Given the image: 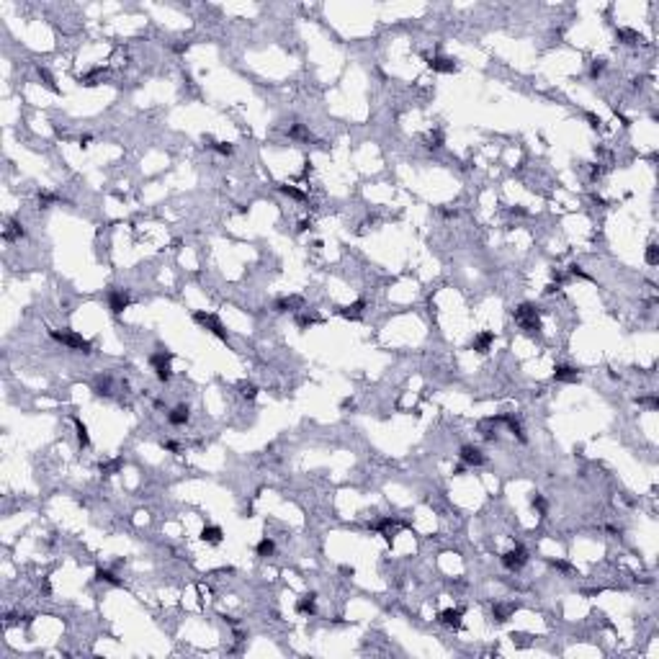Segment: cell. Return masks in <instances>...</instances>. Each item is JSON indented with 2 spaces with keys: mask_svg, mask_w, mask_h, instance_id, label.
Segmentation results:
<instances>
[{
  "mask_svg": "<svg viewBox=\"0 0 659 659\" xmlns=\"http://www.w3.org/2000/svg\"><path fill=\"white\" fill-rule=\"evenodd\" d=\"M538 306L536 304H531V301H523L518 309L513 312V317H515V322L520 324V330L525 335H538L541 333V319H538Z\"/></svg>",
  "mask_w": 659,
  "mask_h": 659,
  "instance_id": "cell-1",
  "label": "cell"
},
{
  "mask_svg": "<svg viewBox=\"0 0 659 659\" xmlns=\"http://www.w3.org/2000/svg\"><path fill=\"white\" fill-rule=\"evenodd\" d=\"M49 335H52V340L62 343L67 350H75V353H83V356H91V353H93V343L85 340V338L77 335V333H72V330H49Z\"/></svg>",
  "mask_w": 659,
  "mask_h": 659,
  "instance_id": "cell-2",
  "label": "cell"
},
{
  "mask_svg": "<svg viewBox=\"0 0 659 659\" xmlns=\"http://www.w3.org/2000/svg\"><path fill=\"white\" fill-rule=\"evenodd\" d=\"M500 559H502V566H505V569H510V572H518V569H523L525 564H528V548L518 543V546L510 548V551H505Z\"/></svg>",
  "mask_w": 659,
  "mask_h": 659,
  "instance_id": "cell-3",
  "label": "cell"
},
{
  "mask_svg": "<svg viewBox=\"0 0 659 659\" xmlns=\"http://www.w3.org/2000/svg\"><path fill=\"white\" fill-rule=\"evenodd\" d=\"M193 319L199 322V324H204V327L209 330V333H211V335H216L219 340H224V343L229 340L227 330H224V324H222V322H219V317H214V314H209V312H196V314H193Z\"/></svg>",
  "mask_w": 659,
  "mask_h": 659,
  "instance_id": "cell-4",
  "label": "cell"
},
{
  "mask_svg": "<svg viewBox=\"0 0 659 659\" xmlns=\"http://www.w3.org/2000/svg\"><path fill=\"white\" fill-rule=\"evenodd\" d=\"M458 458H461V464H466V466H481V464L487 461L484 451H481L479 446H471V443L461 446V451H458Z\"/></svg>",
  "mask_w": 659,
  "mask_h": 659,
  "instance_id": "cell-5",
  "label": "cell"
},
{
  "mask_svg": "<svg viewBox=\"0 0 659 659\" xmlns=\"http://www.w3.org/2000/svg\"><path fill=\"white\" fill-rule=\"evenodd\" d=\"M106 299H108V309H111L114 314H121L126 306L131 304V296H129V291H124V289H108Z\"/></svg>",
  "mask_w": 659,
  "mask_h": 659,
  "instance_id": "cell-6",
  "label": "cell"
},
{
  "mask_svg": "<svg viewBox=\"0 0 659 659\" xmlns=\"http://www.w3.org/2000/svg\"><path fill=\"white\" fill-rule=\"evenodd\" d=\"M428 67L433 72H443V75H453L458 72V62L453 57H443V54H435V57H428Z\"/></svg>",
  "mask_w": 659,
  "mask_h": 659,
  "instance_id": "cell-7",
  "label": "cell"
},
{
  "mask_svg": "<svg viewBox=\"0 0 659 659\" xmlns=\"http://www.w3.org/2000/svg\"><path fill=\"white\" fill-rule=\"evenodd\" d=\"M464 608H446V610H441L438 613V623L441 626H446V628H461V618H464Z\"/></svg>",
  "mask_w": 659,
  "mask_h": 659,
  "instance_id": "cell-8",
  "label": "cell"
},
{
  "mask_svg": "<svg viewBox=\"0 0 659 659\" xmlns=\"http://www.w3.org/2000/svg\"><path fill=\"white\" fill-rule=\"evenodd\" d=\"M304 306V299L301 296H281L273 301V312L276 314H286V312H299Z\"/></svg>",
  "mask_w": 659,
  "mask_h": 659,
  "instance_id": "cell-9",
  "label": "cell"
},
{
  "mask_svg": "<svg viewBox=\"0 0 659 659\" xmlns=\"http://www.w3.org/2000/svg\"><path fill=\"white\" fill-rule=\"evenodd\" d=\"M554 379L561 381V384H577V381H580V368L566 366V363H559V366L554 368Z\"/></svg>",
  "mask_w": 659,
  "mask_h": 659,
  "instance_id": "cell-10",
  "label": "cell"
},
{
  "mask_svg": "<svg viewBox=\"0 0 659 659\" xmlns=\"http://www.w3.org/2000/svg\"><path fill=\"white\" fill-rule=\"evenodd\" d=\"M492 343H495V333L484 330V333H479V335L471 340V350H474V353H479V356H484V353H489Z\"/></svg>",
  "mask_w": 659,
  "mask_h": 659,
  "instance_id": "cell-11",
  "label": "cell"
},
{
  "mask_svg": "<svg viewBox=\"0 0 659 659\" xmlns=\"http://www.w3.org/2000/svg\"><path fill=\"white\" fill-rule=\"evenodd\" d=\"M26 237V229L18 219H8L6 222V229H3V239L6 242H16V239H24Z\"/></svg>",
  "mask_w": 659,
  "mask_h": 659,
  "instance_id": "cell-12",
  "label": "cell"
},
{
  "mask_svg": "<svg viewBox=\"0 0 659 659\" xmlns=\"http://www.w3.org/2000/svg\"><path fill=\"white\" fill-rule=\"evenodd\" d=\"M188 417H191V409H188V404H175V407L168 412V423H170V425H175V428H181V425H186V423H188Z\"/></svg>",
  "mask_w": 659,
  "mask_h": 659,
  "instance_id": "cell-13",
  "label": "cell"
},
{
  "mask_svg": "<svg viewBox=\"0 0 659 659\" xmlns=\"http://www.w3.org/2000/svg\"><path fill=\"white\" fill-rule=\"evenodd\" d=\"M296 610L301 613V616H314V610H317V592H306V595H301L296 600Z\"/></svg>",
  "mask_w": 659,
  "mask_h": 659,
  "instance_id": "cell-14",
  "label": "cell"
},
{
  "mask_svg": "<svg viewBox=\"0 0 659 659\" xmlns=\"http://www.w3.org/2000/svg\"><path fill=\"white\" fill-rule=\"evenodd\" d=\"M201 541L209 543V546H219L224 541V531L219 528V525H204V531H201Z\"/></svg>",
  "mask_w": 659,
  "mask_h": 659,
  "instance_id": "cell-15",
  "label": "cell"
},
{
  "mask_svg": "<svg viewBox=\"0 0 659 659\" xmlns=\"http://www.w3.org/2000/svg\"><path fill=\"white\" fill-rule=\"evenodd\" d=\"M363 309H366V299H358V301H353V304L343 306V309H338V314L345 317V319H361V317H363Z\"/></svg>",
  "mask_w": 659,
  "mask_h": 659,
  "instance_id": "cell-16",
  "label": "cell"
},
{
  "mask_svg": "<svg viewBox=\"0 0 659 659\" xmlns=\"http://www.w3.org/2000/svg\"><path fill=\"white\" fill-rule=\"evenodd\" d=\"M72 423H75V433H77V443H80V448H88V446H91V433H88V425L80 420L77 415H72Z\"/></svg>",
  "mask_w": 659,
  "mask_h": 659,
  "instance_id": "cell-17",
  "label": "cell"
},
{
  "mask_svg": "<svg viewBox=\"0 0 659 659\" xmlns=\"http://www.w3.org/2000/svg\"><path fill=\"white\" fill-rule=\"evenodd\" d=\"M204 142H206V147L209 149H214V152H219V155H232L234 152V147L229 144V142H219V139H211V137H204Z\"/></svg>",
  "mask_w": 659,
  "mask_h": 659,
  "instance_id": "cell-18",
  "label": "cell"
},
{
  "mask_svg": "<svg viewBox=\"0 0 659 659\" xmlns=\"http://www.w3.org/2000/svg\"><path fill=\"white\" fill-rule=\"evenodd\" d=\"M96 580H98V582H106V585H114V587H121V585H124V582L111 572V569H103V566L96 569Z\"/></svg>",
  "mask_w": 659,
  "mask_h": 659,
  "instance_id": "cell-19",
  "label": "cell"
},
{
  "mask_svg": "<svg viewBox=\"0 0 659 659\" xmlns=\"http://www.w3.org/2000/svg\"><path fill=\"white\" fill-rule=\"evenodd\" d=\"M273 551H276V541L273 538H263L258 546H255V554L260 556V559H268V556H273Z\"/></svg>",
  "mask_w": 659,
  "mask_h": 659,
  "instance_id": "cell-20",
  "label": "cell"
},
{
  "mask_svg": "<svg viewBox=\"0 0 659 659\" xmlns=\"http://www.w3.org/2000/svg\"><path fill=\"white\" fill-rule=\"evenodd\" d=\"M111 381H114V379L108 376V373L96 379V394H98V397H111Z\"/></svg>",
  "mask_w": 659,
  "mask_h": 659,
  "instance_id": "cell-21",
  "label": "cell"
},
{
  "mask_svg": "<svg viewBox=\"0 0 659 659\" xmlns=\"http://www.w3.org/2000/svg\"><path fill=\"white\" fill-rule=\"evenodd\" d=\"M616 39L621 41V44H639L641 41V36L636 34L633 29H618L616 31Z\"/></svg>",
  "mask_w": 659,
  "mask_h": 659,
  "instance_id": "cell-22",
  "label": "cell"
},
{
  "mask_svg": "<svg viewBox=\"0 0 659 659\" xmlns=\"http://www.w3.org/2000/svg\"><path fill=\"white\" fill-rule=\"evenodd\" d=\"M36 199H39V209H49L52 204H57V201H59V196H57L54 191H39V196H36Z\"/></svg>",
  "mask_w": 659,
  "mask_h": 659,
  "instance_id": "cell-23",
  "label": "cell"
},
{
  "mask_svg": "<svg viewBox=\"0 0 659 659\" xmlns=\"http://www.w3.org/2000/svg\"><path fill=\"white\" fill-rule=\"evenodd\" d=\"M121 466H124V461H121V458L106 461V464H101V476H103V479H108V476H111V474H116V471H119Z\"/></svg>",
  "mask_w": 659,
  "mask_h": 659,
  "instance_id": "cell-24",
  "label": "cell"
},
{
  "mask_svg": "<svg viewBox=\"0 0 659 659\" xmlns=\"http://www.w3.org/2000/svg\"><path fill=\"white\" fill-rule=\"evenodd\" d=\"M39 80L44 83V88H49L52 93H59V88H57V83H54V75H52L47 67H39Z\"/></svg>",
  "mask_w": 659,
  "mask_h": 659,
  "instance_id": "cell-25",
  "label": "cell"
},
{
  "mask_svg": "<svg viewBox=\"0 0 659 659\" xmlns=\"http://www.w3.org/2000/svg\"><path fill=\"white\" fill-rule=\"evenodd\" d=\"M443 142H446L443 131H441V129H435L433 134L425 139V147H428V149H441V147H443Z\"/></svg>",
  "mask_w": 659,
  "mask_h": 659,
  "instance_id": "cell-26",
  "label": "cell"
},
{
  "mask_svg": "<svg viewBox=\"0 0 659 659\" xmlns=\"http://www.w3.org/2000/svg\"><path fill=\"white\" fill-rule=\"evenodd\" d=\"M531 508H533L538 515H546L548 505H546V497H543L541 492H533V495H531Z\"/></svg>",
  "mask_w": 659,
  "mask_h": 659,
  "instance_id": "cell-27",
  "label": "cell"
},
{
  "mask_svg": "<svg viewBox=\"0 0 659 659\" xmlns=\"http://www.w3.org/2000/svg\"><path fill=\"white\" fill-rule=\"evenodd\" d=\"M173 361V353H165V350H157V353H152L149 356V363L152 368H157V366H168Z\"/></svg>",
  "mask_w": 659,
  "mask_h": 659,
  "instance_id": "cell-28",
  "label": "cell"
},
{
  "mask_svg": "<svg viewBox=\"0 0 659 659\" xmlns=\"http://www.w3.org/2000/svg\"><path fill=\"white\" fill-rule=\"evenodd\" d=\"M644 260H646V266H656V263H659V245H656V242H649V245H646Z\"/></svg>",
  "mask_w": 659,
  "mask_h": 659,
  "instance_id": "cell-29",
  "label": "cell"
},
{
  "mask_svg": "<svg viewBox=\"0 0 659 659\" xmlns=\"http://www.w3.org/2000/svg\"><path fill=\"white\" fill-rule=\"evenodd\" d=\"M239 397H242V399H255L258 397V386L250 384V381H242V384H239Z\"/></svg>",
  "mask_w": 659,
  "mask_h": 659,
  "instance_id": "cell-30",
  "label": "cell"
},
{
  "mask_svg": "<svg viewBox=\"0 0 659 659\" xmlns=\"http://www.w3.org/2000/svg\"><path fill=\"white\" fill-rule=\"evenodd\" d=\"M289 137H291V139H306V142H309V131H306L304 124H294V126L289 129Z\"/></svg>",
  "mask_w": 659,
  "mask_h": 659,
  "instance_id": "cell-31",
  "label": "cell"
},
{
  "mask_svg": "<svg viewBox=\"0 0 659 659\" xmlns=\"http://www.w3.org/2000/svg\"><path fill=\"white\" fill-rule=\"evenodd\" d=\"M278 191H281V193H286V196H291L294 201H304V199H306V193L299 191V188H294V186H278Z\"/></svg>",
  "mask_w": 659,
  "mask_h": 659,
  "instance_id": "cell-32",
  "label": "cell"
},
{
  "mask_svg": "<svg viewBox=\"0 0 659 659\" xmlns=\"http://www.w3.org/2000/svg\"><path fill=\"white\" fill-rule=\"evenodd\" d=\"M510 610H513V608H505V605H495V608H492V618H495L497 623H505V621H508V616H510Z\"/></svg>",
  "mask_w": 659,
  "mask_h": 659,
  "instance_id": "cell-33",
  "label": "cell"
},
{
  "mask_svg": "<svg viewBox=\"0 0 659 659\" xmlns=\"http://www.w3.org/2000/svg\"><path fill=\"white\" fill-rule=\"evenodd\" d=\"M155 376H157L160 381H170V379H173V371H170V363H168V366H157V368H155Z\"/></svg>",
  "mask_w": 659,
  "mask_h": 659,
  "instance_id": "cell-34",
  "label": "cell"
},
{
  "mask_svg": "<svg viewBox=\"0 0 659 659\" xmlns=\"http://www.w3.org/2000/svg\"><path fill=\"white\" fill-rule=\"evenodd\" d=\"M605 70V59H595L592 62V67H590V77H600Z\"/></svg>",
  "mask_w": 659,
  "mask_h": 659,
  "instance_id": "cell-35",
  "label": "cell"
},
{
  "mask_svg": "<svg viewBox=\"0 0 659 659\" xmlns=\"http://www.w3.org/2000/svg\"><path fill=\"white\" fill-rule=\"evenodd\" d=\"M551 566L559 569V572H566V574H572V572H574V566L569 564V561H551Z\"/></svg>",
  "mask_w": 659,
  "mask_h": 659,
  "instance_id": "cell-36",
  "label": "cell"
},
{
  "mask_svg": "<svg viewBox=\"0 0 659 659\" xmlns=\"http://www.w3.org/2000/svg\"><path fill=\"white\" fill-rule=\"evenodd\" d=\"M569 273H572V276H580V278H585V281H590V276L582 271V266H577V263H574V266H569Z\"/></svg>",
  "mask_w": 659,
  "mask_h": 659,
  "instance_id": "cell-37",
  "label": "cell"
},
{
  "mask_svg": "<svg viewBox=\"0 0 659 659\" xmlns=\"http://www.w3.org/2000/svg\"><path fill=\"white\" fill-rule=\"evenodd\" d=\"M639 404H646V407L656 409V407H659V399H654V397H641V399H639Z\"/></svg>",
  "mask_w": 659,
  "mask_h": 659,
  "instance_id": "cell-38",
  "label": "cell"
},
{
  "mask_svg": "<svg viewBox=\"0 0 659 659\" xmlns=\"http://www.w3.org/2000/svg\"><path fill=\"white\" fill-rule=\"evenodd\" d=\"M162 448H165V451H170V453H178V451H181V446L175 443V441H165V443H162Z\"/></svg>",
  "mask_w": 659,
  "mask_h": 659,
  "instance_id": "cell-39",
  "label": "cell"
},
{
  "mask_svg": "<svg viewBox=\"0 0 659 659\" xmlns=\"http://www.w3.org/2000/svg\"><path fill=\"white\" fill-rule=\"evenodd\" d=\"M306 229H312V219H301L296 227V232H306Z\"/></svg>",
  "mask_w": 659,
  "mask_h": 659,
  "instance_id": "cell-40",
  "label": "cell"
},
{
  "mask_svg": "<svg viewBox=\"0 0 659 659\" xmlns=\"http://www.w3.org/2000/svg\"><path fill=\"white\" fill-rule=\"evenodd\" d=\"M587 121H590V126H595V129L600 126V119H598L595 114H587Z\"/></svg>",
  "mask_w": 659,
  "mask_h": 659,
  "instance_id": "cell-41",
  "label": "cell"
},
{
  "mask_svg": "<svg viewBox=\"0 0 659 659\" xmlns=\"http://www.w3.org/2000/svg\"><path fill=\"white\" fill-rule=\"evenodd\" d=\"M91 134H85V137H80V147H91Z\"/></svg>",
  "mask_w": 659,
  "mask_h": 659,
  "instance_id": "cell-42",
  "label": "cell"
},
{
  "mask_svg": "<svg viewBox=\"0 0 659 659\" xmlns=\"http://www.w3.org/2000/svg\"><path fill=\"white\" fill-rule=\"evenodd\" d=\"M340 409H353V399H343V402H340Z\"/></svg>",
  "mask_w": 659,
  "mask_h": 659,
  "instance_id": "cell-43",
  "label": "cell"
}]
</instances>
